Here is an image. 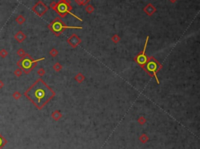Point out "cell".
<instances>
[{"mask_svg": "<svg viewBox=\"0 0 200 149\" xmlns=\"http://www.w3.org/2000/svg\"><path fill=\"white\" fill-rule=\"evenodd\" d=\"M52 31H53L54 33H59V32H61L64 28H77L81 29V27H70V26H64L63 23H61V21H59V20H57L55 21L53 23H52L51 26Z\"/></svg>", "mask_w": 200, "mask_h": 149, "instance_id": "cell-3", "label": "cell"}, {"mask_svg": "<svg viewBox=\"0 0 200 149\" xmlns=\"http://www.w3.org/2000/svg\"><path fill=\"white\" fill-rule=\"evenodd\" d=\"M146 70L148 71V72L150 73H152V75H153L154 77H156L157 83L159 84V80H158V78H157V62L152 61V60H149V62L146 63Z\"/></svg>", "mask_w": 200, "mask_h": 149, "instance_id": "cell-4", "label": "cell"}, {"mask_svg": "<svg viewBox=\"0 0 200 149\" xmlns=\"http://www.w3.org/2000/svg\"><path fill=\"white\" fill-rule=\"evenodd\" d=\"M24 95L34 105L41 108L54 96V92L41 79H39L27 91Z\"/></svg>", "mask_w": 200, "mask_h": 149, "instance_id": "cell-1", "label": "cell"}, {"mask_svg": "<svg viewBox=\"0 0 200 149\" xmlns=\"http://www.w3.org/2000/svg\"><path fill=\"white\" fill-rule=\"evenodd\" d=\"M3 86H4V84H3L2 80H0V88H2Z\"/></svg>", "mask_w": 200, "mask_h": 149, "instance_id": "cell-8", "label": "cell"}, {"mask_svg": "<svg viewBox=\"0 0 200 149\" xmlns=\"http://www.w3.org/2000/svg\"><path fill=\"white\" fill-rule=\"evenodd\" d=\"M7 54L8 52L6 51V49H2V50L0 51V56L2 57V58H5V57H6Z\"/></svg>", "mask_w": 200, "mask_h": 149, "instance_id": "cell-7", "label": "cell"}, {"mask_svg": "<svg viewBox=\"0 0 200 149\" xmlns=\"http://www.w3.org/2000/svg\"><path fill=\"white\" fill-rule=\"evenodd\" d=\"M57 11H58L59 13H61V14L65 13H70V15L73 16H74V17H76L77 19H78L79 21H81L79 17H77V16H75L74 14H73V13H70V12L68 10V6H67V3H63V2H62V3H59V4L57 5Z\"/></svg>", "mask_w": 200, "mask_h": 149, "instance_id": "cell-6", "label": "cell"}, {"mask_svg": "<svg viewBox=\"0 0 200 149\" xmlns=\"http://www.w3.org/2000/svg\"><path fill=\"white\" fill-rule=\"evenodd\" d=\"M44 58H41V59H39L38 60H32V59L30 58V57H26V58H23V59H21L20 62H18V65H20L23 69H24L26 72H28V69L31 70L32 69V67H34V64L35 62H38L39 61H41V60H43Z\"/></svg>", "mask_w": 200, "mask_h": 149, "instance_id": "cell-2", "label": "cell"}, {"mask_svg": "<svg viewBox=\"0 0 200 149\" xmlns=\"http://www.w3.org/2000/svg\"><path fill=\"white\" fill-rule=\"evenodd\" d=\"M148 40H149V37H147L146 41V43H145V46H144V49L142 53L138 56V58H137V62L138 63H139L140 65H146V63L147 62V56L146 55V50L147 47V43H148Z\"/></svg>", "mask_w": 200, "mask_h": 149, "instance_id": "cell-5", "label": "cell"}]
</instances>
